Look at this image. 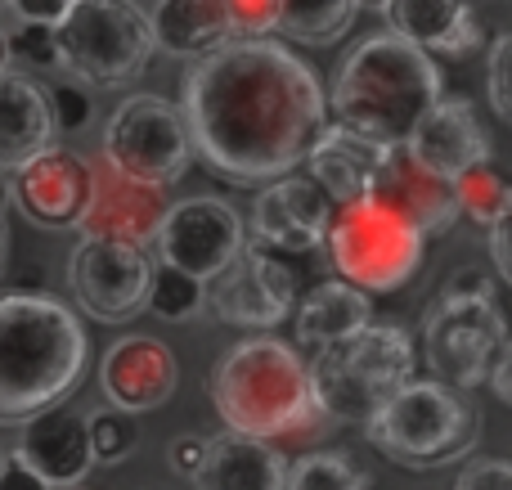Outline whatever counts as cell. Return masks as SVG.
Here are the masks:
<instances>
[{
  "mask_svg": "<svg viewBox=\"0 0 512 490\" xmlns=\"http://www.w3.org/2000/svg\"><path fill=\"white\" fill-rule=\"evenodd\" d=\"M283 468L288 459L274 446L239 432H221V437L203 441V459L189 473L194 490H283Z\"/></svg>",
  "mask_w": 512,
  "mask_h": 490,
  "instance_id": "23",
  "label": "cell"
},
{
  "mask_svg": "<svg viewBox=\"0 0 512 490\" xmlns=\"http://www.w3.org/2000/svg\"><path fill=\"white\" fill-rule=\"evenodd\" d=\"M77 5V0H9V9H14L23 23H59L68 9Z\"/></svg>",
  "mask_w": 512,
  "mask_h": 490,
  "instance_id": "37",
  "label": "cell"
},
{
  "mask_svg": "<svg viewBox=\"0 0 512 490\" xmlns=\"http://www.w3.org/2000/svg\"><path fill=\"white\" fill-rule=\"evenodd\" d=\"M486 230H490V257H495L499 279H512V212L499 216V221L486 225Z\"/></svg>",
  "mask_w": 512,
  "mask_h": 490,
  "instance_id": "38",
  "label": "cell"
},
{
  "mask_svg": "<svg viewBox=\"0 0 512 490\" xmlns=\"http://www.w3.org/2000/svg\"><path fill=\"white\" fill-rule=\"evenodd\" d=\"M50 99V122H54V135H77L90 126L95 117V104H90V90H81V81H54L45 90Z\"/></svg>",
  "mask_w": 512,
  "mask_h": 490,
  "instance_id": "33",
  "label": "cell"
},
{
  "mask_svg": "<svg viewBox=\"0 0 512 490\" xmlns=\"http://www.w3.org/2000/svg\"><path fill=\"white\" fill-rule=\"evenodd\" d=\"M333 203L310 176L265 180L252 203V239L270 252H315L324 248Z\"/></svg>",
  "mask_w": 512,
  "mask_h": 490,
  "instance_id": "16",
  "label": "cell"
},
{
  "mask_svg": "<svg viewBox=\"0 0 512 490\" xmlns=\"http://www.w3.org/2000/svg\"><path fill=\"white\" fill-rule=\"evenodd\" d=\"M203 279L185 275L176 266H149V288H144V311H153L167 324H185L203 311Z\"/></svg>",
  "mask_w": 512,
  "mask_h": 490,
  "instance_id": "29",
  "label": "cell"
},
{
  "mask_svg": "<svg viewBox=\"0 0 512 490\" xmlns=\"http://www.w3.org/2000/svg\"><path fill=\"white\" fill-rule=\"evenodd\" d=\"M189 144L230 185H265L306 162L328 122L310 63L270 36H230L180 77Z\"/></svg>",
  "mask_w": 512,
  "mask_h": 490,
  "instance_id": "1",
  "label": "cell"
},
{
  "mask_svg": "<svg viewBox=\"0 0 512 490\" xmlns=\"http://www.w3.org/2000/svg\"><path fill=\"white\" fill-rule=\"evenodd\" d=\"M0 270H5V225H0Z\"/></svg>",
  "mask_w": 512,
  "mask_h": 490,
  "instance_id": "45",
  "label": "cell"
},
{
  "mask_svg": "<svg viewBox=\"0 0 512 490\" xmlns=\"http://www.w3.org/2000/svg\"><path fill=\"white\" fill-rule=\"evenodd\" d=\"M248 243V230H243L239 212H234L225 198L198 194V198H180V203L167 207L158 225V239L153 248L162 252V261L194 279H212L239 257V248Z\"/></svg>",
  "mask_w": 512,
  "mask_h": 490,
  "instance_id": "12",
  "label": "cell"
},
{
  "mask_svg": "<svg viewBox=\"0 0 512 490\" xmlns=\"http://www.w3.org/2000/svg\"><path fill=\"white\" fill-rule=\"evenodd\" d=\"M355 0H279V23L274 32H288L301 45H337L355 23Z\"/></svg>",
  "mask_w": 512,
  "mask_h": 490,
  "instance_id": "27",
  "label": "cell"
},
{
  "mask_svg": "<svg viewBox=\"0 0 512 490\" xmlns=\"http://www.w3.org/2000/svg\"><path fill=\"white\" fill-rule=\"evenodd\" d=\"M454 490H512V464L508 459H477L459 473Z\"/></svg>",
  "mask_w": 512,
  "mask_h": 490,
  "instance_id": "36",
  "label": "cell"
},
{
  "mask_svg": "<svg viewBox=\"0 0 512 490\" xmlns=\"http://www.w3.org/2000/svg\"><path fill=\"white\" fill-rule=\"evenodd\" d=\"M9 198L32 225L45 230H77L90 203V162L72 149L50 144L45 153L27 158L9 176Z\"/></svg>",
  "mask_w": 512,
  "mask_h": 490,
  "instance_id": "15",
  "label": "cell"
},
{
  "mask_svg": "<svg viewBox=\"0 0 512 490\" xmlns=\"http://www.w3.org/2000/svg\"><path fill=\"white\" fill-rule=\"evenodd\" d=\"M355 5H369V9H387V0H355Z\"/></svg>",
  "mask_w": 512,
  "mask_h": 490,
  "instance_id": "44",
  "label": "cell"
},
{
  "mask_svg": "<svg viewBox=\"0 0 512 490\" xmlns=\"http://www.w3.org/2000/svg\"><path fill=\"white\" fill-rule=\"evenodd\" d=\"M90 338L63 302L45 293L0 297V423H27L59 405L86 374Z\"/></svg>",
  "mask_w": 512,
  "mask_h": 490,
  "instance_id": "2",
  "label": "cell"
},
{
  "mask_svg": "<svg viewBox=\"0 0 512 490\" xmlns=\"http://www.w3.org/2000/svg\"><path fill=\"white\" fill-rule=\"evenodd\" d=\"M310 396H315L319 419H337L364 428L382 401L396 387L414 378V342L400 324L369 320L360 333L319 347L315 360L306 365Z\"/></svg>",
  "mask_w": 512,
  "mask_h": 490,
  "instance_id": "6",
  "label": "cell"
},
{
  "mask_svg": "<svg viewBox=\"0 0 512 490\" xmlns=\"http://www.w3.org/2000/svg\"><path fill=\"white\" fill-rule=\"evenodd\" d=\"M59 140L45 86L23 72H0V167L14 171Z\"/></svg>",
  "mask_w": 512,
  "mask_h": 490,
  "instance_id": "24",
  "label": "cell"
},
{
  "mask_svg": "<svg viewBox=\"0 0 512 490\" xmlns=\"http://www.w3.org/2000/svg\"><path fill=\"white\" fill-rule=\"evenodd\" d=\"M450 189H454V203H459V216H472L477 225H495L499 216L512 212V189H508L504 171L490 158L459 171V176L450 180Z\"/></svg>",
  "mask_w": 512,
  "mask_h": 490,
  "instance_id": "28",
  "label": "cell"
},
{
  "mask_svg": "<svg viewBox=\"0 0 512 490\" xmlns=\"http://www.w3.org/2000/svg\"><path fill=\"white\" fill-rule=\"evenodd\" d=\"M400 149H405L423 171H432V176H441V180H454L459 171H468V167H477V162L490 158V135H486V126H481L477 108H472L468 99L441 95L414 122V131H409V140L400 144Z\"/></svg>",
  "mask_w": 512,
  "mask_h": 490,
  "instance_id": "17",
  "label": "cell"
},
{
  "mask_svg": "<svg viewBox=\"0 0 512 490\" xmlns=\"http://www.w3.org/2000/svg\"><path fill=\"white\" fill-rule=\"evenodd\" d=\"M508 347V320L499 311L495 279L486 270H459L423 315V351L436 383L477 392Z\"/></svg>",
  "mask_w": 512,
  "mask_h": 490,
  "instance_id": "7",
  "label": "cell"
},
{
  "mask_svg": "<svg viewBox=\"0 0 512 490\" xmlns=\"http://www.w3.org/2000/svg\"><path fill=\"white\" fill-rule=\"evenodd\" d=\"M490 108L499 122H512V36L499 32L490 45Z\"/></svg>",
  "mask_w": 512,
  "mask_h": 490,
  "instance_id": "34",
  "label": "cell"
},
{
  "mask_svg": "<svg viewBox=\"0 0 512 490\" xmlns=\"http://www.w3.org/2000/svg\"><path fill=\"white\" fill-rule=\"evenodd\" d=\"M0 9H9V0H0Z\"/></svg>",
  "mask_w": 512,
  "mask_h": 490,
  "instance_id": "46",
  "label": "cell"
},
{
  "mask_svg": "<svg viewBox=\"0 0 512 490\" xmlns=\"http://www.w3.org/2000/svg\"><path fill=\"white\" fill-rule=\"evenodd\" d=\"M203 306H212L216 320L243 324V329H274L292 315L297 306V275L292 266L270 248H248L243 243L239 257L207 279Z\"/></svg>",
  "mask_w": 512,
  "mask_h": 490,
  "instance_id": "11",
  "label": "cell"
},
{
  "mask_svg": "<svg viewBox=\"0 0 512 490\" xmlns=\"http://www.w3.org/2000/svg\"><path fill=\"white\" fill-rule=\"evenodd\" d=\"M68 490H81V486H68Z\"/></svg>",
  "mask_w": 512,
  "mask_h": 490,
  "instance_id": "47",
  "label": "cell"
},
{
  "mask_svg": "<svg viewBox=\"0 0 512 490\" xmlns=\"http://www.w3.org/2000/svg\"><path fill=\"white\" fill-rule=\"evenodd\" d=\"M14 455L23 459L50 490L81 486L86 473L95 468L86 419H81L77 410H68V405H50V410L32 414V419L23 423V437H18Z\"/></svg>",
  "mask_w": 512,
  "mask_h": 490,
  "instance_id": "19",
  "label": "cell"
},
{
  "mask_svg": "<svg viewBox=\"0 0 512 490\" xmlns=\"http://www.w3.org/2000/svg\"><path fill=\"white\" fill-rule=\"evenodd\" d=\"M486 383H490V392L499 396V401H512V347L504 351V356L495 360V365H490V374H486Z\"/></svg>",
  "mask_w": 512,
  "mask_h": 490,
  "instance_id": "41",
  "label": "cell"
},
{
  "mask_svg": "<svg viewBox=\"0 0 512 490\" xmlns=\"http://www.w3.org/2000/svg\"><path fill=\"white\" fill-rule=\"evenodd\" d=\"M283 490H369V477L346 450H315L283 468Z\"/></svg>",
  "mask_w": 512,
  "mask_h": 490,
  "instance_id": "30",
  "label": "cell"
},
{
  "mask_svg": "<svg viewBox=\"0 0 512 490\" xmlns=\"http://www.w3.org/2000/svg\"><path fill=\"white\" fill-rule=\"evenodd\" d=\"M149 27L153 50H167L176 59H198L234 36L225 0H158Z\"/></svg>",
  "mask_w": 512,
  "mask_h": 490,
  "instance_id": "26",
  "label": "cell"
},
{
  "mask_svg": "<svg viewBox=\"0 0 512 490\" xmlns=\"http://www.w3.org/2000/svg\"><path fill=\"white\" fill-rule=\"evenodd\" d=\"M86 437H90V459L95 464H126L140 446V428H135V414L126 410H95L86 414Z\"/></svg>",
  "mask_w": 512,
  "mask_h": 490,
  "instance_id": "31",
  "label": "cell"
},
{
  "mask_svg": "<svg viewBox=\"0 0 512 490\" xmlns=\"http://www.w3.org/2000/svg\"><path fill=\"white\" fill-rule=\"evenodd\" d=\"M387 18L391 32L414 41L427 54L463 59L486 41V23L468 0H387Z\"/></svg>",
  "mask_w": 512,
  "mask_h": 490,
  "instance_id": "22",
  "label": "cell"
},
{
  "mask_svg": "<svg viewBox=\"0 0 512 490\" xmlns=\"http://www.w3.org/2000/svg\"><path fill=\"white\" fill-rule=\"evenodd\" d=\"M167 207H171V198L162 185H140V180L113 171L104 158H95L90 162V203L81 212L77 230H81V239L149 248L158 239V225L167 216Z\"/></svg>",
  "mask_w": 512,
  "mask_h": 490,
  "instance_id": "14",
  "label": "cell"
},
{
  "mask_svg": "<svg viewBox=\"0 0 512 490\" xmlns=\"http://www.w3.org/2000/svg\"><path fill=\"white\" fill-rule=\"evenodd\" d=\"M234 36H265L279 23V0H225Z\"/></svg>",
  "mask_w": 512,
  "mask_h": 490,
  "instance_id": "35",
  "label": "cell"
},
{
  "mask_svg": "<svg viewBox=\"0 0 512 490\" xmlns=\"http://www.w3.org/2000/svg\"><path fill=\"white\" fill-rule=\"evenodd\" d=\"M63 68L90 86H126L153 59V27L135 0H77L54 23Z\"/></svg>",
  "mask_w": 512,
  "mask_h": 490,
  "instance_id": "9",
  "label": "cell"
},
{
  "mask_svg": "<svg viewBox=\"0 0 512 490\" xmlns=\"http://www.w3.org/2000/svg\"><path fill=\"white\" fill-rule=\"evenodd\" d=\"M387 144L369 140V135L351 131L342 122H324V131L315 135L306 153L310 180L324 189L328 203H355V198L373 194V180H378L382 162H387Z\"/></svg>",
  "mask_w": 512,
  "mask_h": 490,
  "instance_id": "20",
  "label": "cell"
},
{
  "mask_svg": "<svg viewBox=\"0 0 512 490\" xmlns=\"http://www.w3.org/2000/svg\"><path fill=\"white\" fill-rule=\"evenodd\" d=\"M364 432L391 464L427 473V468L459 464L477 450L481 410H472L468 396L436 378H423V383L409 378L373 410Z\"/></svg>",
  "mask_w": 512,
  "mask_h": 490,
  "instance_id": "5",
  "label": "cell"
},
{
  "mask_svg": "<svg viewBox=\"0 0 512 490\" xmlns=\"http://www.w3.org/2000/svg\"><path fill=\"white\" fill-rule=\"evenodd\" d=\"M5 45L18 68H63L59 36L50 23H18L14 36H5Z\"/></svg>",
  "mask_w": 512,
  "mask_h": 490,
  "instance_id": "32",
  "label": "cell"
},
{
  "mask_svg": "<svg viewBox=\"0 0 512 490\" xmlns=\"http://www.w3.org/2000/svg\"><path fill=\"white\" fill-rule=\"evenodd\" d=\"M198 459H203V437H176L171 441V468H176L180 477L194 473Z\"/></svg>",
  "mask_w": 512,
  "mask_h": 490,
  "instance_id": "40",
  "label": "cell"
},
{
  "mask_svg": "<svg viewBox=\"0 0 512 490\" xmlns=\"http://www.w3.org/2000/svg\"><path fill=\"white\" fill-rule=\"evenodd\" d=\"M373 198L387 203L396 216H405L423 239L427 234L454 230V221H459V203H454L450 180L423 171L400 144L387 153V162H382L378 180H373Z\"/></svg>",
  "mask_w": 512,
  "mask_h": 490,
  "instance_id": "21",
  "label": "cell"
},
{
  "mask_svg": "<svg viewBox=\"0 0 512 490\" xmlns=\"http://www.w3.org/2000/svg\"><path fill=\"white\" fill-rule=\"evenodd\" d=\"M0 459H5V450H0Z\"/></svg>",
  "mask_w": 512,
  "mask_h": 490,
  "instance_id": "48",
  "label": "cell"
},
{
  "mask_svg": "<svg viewBox=\"0 0 512 490\" xmlns=\"http://www.w3.org/2000/svg\"><path fill=\"white\" fill-rule=\"evenodd\" d=\"M292 311H297V320H292L297 324V342L306 351H319L360 333L373 320V297L364 288L346 284V279H324Z\"/></svg>",
  "mask_w": 512,
  "mask_h": 490,
  "instance_id": "25",
  "label": "cell"
},
{
  "mask_svg": "<svg viewBox=\"0 0 512 490\" xmlns=\"http://www.w3.org/2000/svg\"><path fill=\"white\" fill-rule=\"evenodd\" d=\"M180 383V365L171 356L167 342L131 333V338H117L104 351V365H99V387L113 401V410L126 414H149L158 405L171 401Z\"/></svg>",
  "mask_w": 512,
  "mask_h": 490,
  "instance_id": "18",
  "label": "cell"
},
{
  "mask_svg": "<svg viewBox=\"0 0 512 490\" xmlns=\"http://www.w3.org/2000/svg\"><path fill=\"white\" fill-rule=\"evenodd\" d=\"M0 490H50V486H45L18 455H5L0 459Z\"/></svg>",
  "mask_w": 512,
  "mask_h": 490,
  "instance_id": "39",
  "label": "cell"
},
{
  "mask_svg": "<svg viewBox=\"0 0 512 490\" xmlns=\"http://www.w3.org/2000/svg\"><path fill=\"white\" fill-rule=\"evenodd\" d=\"M0 72H9V45H5V32H0Z\"/></svg>",
  "mask_w": 512,
  "mask_h": 490,
  "instance_id": "43",
  "label": "cell"
},
{
  "mask_svg": "<svg viewBox=\"0 0 512 490\" xmlns=\"http://www.w3.org/2000/svg\"><path fill=\"white\" fill-rule=\"evenodd\" d=\"M436 99H441V68L432 54L396 32H382L346 54L333 86V122L396 149Z\"/></svg>",
  "mask_w": 512,
  "mask_h": 490,
  "instance_id": "3",
  "label": "cell"
},
{
  "mask_svg": "<svg viewBox=\"0 0 512 490\" xmlns=\"http://www.w3.org/2000/svg\"><path fill=\"white\" fill-rule=\"evenodd\" d=\"M9 207V176H5V167H0V212Z\"/></svg>",
  "mask_w": 512,
  "mask_h": 490,
  "instance_id": "42",
  "label": "cell"
},
{
  "mask_svg": "<svg viewBox=\"0 0 512 490\" xmlns=\"http://www.w3.org/2000/svg\"><path fill=\"white\" fill-rule=\"evenodd\" d=\"M68 284L90 320L126 324L144 311L149 252L131 248V243L81 239V248L72 252V261H68Z\"/></svg>",
  "mask_w": 512,
  "mask_h": 490,
  "instance_id": "13",
  "label": "cell"
},
{
  "mask_svg": "<svg viewBox=\"0 0 512 490\" xmlns=\"http://www.w3.org/2000/svg\"><path fill=\"white\" fill-rule=\"evenodd\" d=\"M212 405L225 428L256 441L306 432L319 419L306 360L279 338H248L221 351L212 365Z\"/></svg>",
  "mask_w": 512,
  "mask_h": 490,
  "instance_id": "4",
  "label": "cell"
},
{
  "mask_svg": "<svg viewBox=\"0 0 512 490\" xmlns=\"http://www.w3.org/2000/svg\"><path fill=\"white\" fill-rule=\"evenodd\" d=\"M99 158L113 171L140 180V185L171 189L189 171L194 144H189L185 117L162 95H131L113 108L104 122V153Z\"/></svg>",
  "mask_w": 512,
  "mask_h": 490,
  "instance_id": "10",
  "label": "cell"
},
{
  "mask_svg": "<svg viewBox=\"0 0 512 490\" xmlns=\"http://www.w3.org/2000/svg\"><path fill=\"white\" fill-rule=\"evenodd\" d=\"M324 248L333 252L337 279L364 288L369 297L409 284L423 266V234L373 194L337 207L328 221Z\"/></svg>",
  "mask_w": 512,
  "mask_h": 490,
  "instance_id": "8",
  "label": "cell"
}]
</instances>
